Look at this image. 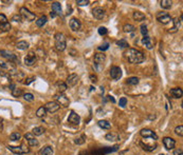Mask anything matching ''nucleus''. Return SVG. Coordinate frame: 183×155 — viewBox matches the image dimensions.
Wrapping results in <instances>:
<instances>
[{
  "label": "nucleus",
  "instance_id": "4468645a",
  "mask_svg": "<svg viewBox=\"0 0 183 155\" xmlns=\"http://www.w3.org/2000/svg\"><path fill=\"white\" fill-rule=\"evenodd\" d=\"M78 76L76 75V74H70V75L67 77V83H66V85H69V87H75V85H77V83H78Z\"/></svg>",
  "mask_w": 183,
  "mask_h": 155
},
{
  "label": "nucleus",
  "instance_id": "2f4dec72",
  "mask_svg": "<svg viewBox=\"0 0 183 155\" xmlns=\"http://www.w3.org/2000/svg\"><path fill=\"white\" fill-rule=\"evenodd\" d=\"M46 114H47V111L46 109H45V107H40L37 109L36 111V116L39 117V118H42V117L46 116Z\"/></svg>",
  "mask_w": 183,
  "mask_h": 155
},
{
  "label": "nucleus",
  "instance_id": "a211bd4d",
  "mask_svg": "<svg viewBox=\"0 0 183 155\" xmlns=\"http://www.w3.org/2000/svg\"><path fill=\"white\" fill-rule=\"evenodd\" d=\"M181 21H182V15L180 16V18H175L173 19V29L169 30V32L173 33V32H177V30H179V28L181 27Z\"/></svg>",
  "mask_w": 183,
  "mask_h": 155
},
{
  "label": "nucleus",
  "instance_id": "ddd939ff",
  "mask_svg": "<svg viewBox=\"0 0 183 155\" xmlns=\"http://www.w3.org/2000/svg\"><path fill=\"white\" fill-rule=\"evenodd\" d=\"M92 15H93V17L97 20H102L105 18V11L102 9V7H94L93 10H92Z\"/></svg>",
  "mask_w": 183,
  "mask_h": 155
},
{
  "label": "nucleus",
  "instance_id": "052dcab7",
  "mask_svg": "<svg viewBox=\"0 0 183 155\" xmlns=\"http://www.w3.org/2000/svg\"><path fill=\"white\" fill-rule=\"evenodd\" d=\"M160 155H164V154H160Z\"/></svg>",
  "mask_w": 183,
  "mask_h": 155
},
{
  "label": "nucleus",
  "instance_id": "423d86ee",
  "mask_svg": "<svg viewBox=\"0 0 183 155\" xmlns=\"http://www.w3.org/2000/svg\"><path fill=\"white\" fill-rule=\"evenodd\" d=\"M9 150L12 151L13 153L15 154H18V155H22V154H27V153L30 152V149L27 148L24 145H21L20 147H14V146H9L7 147Z\"/></svg>",
  "mask_w": 183,
  "mask_h": 155
},
{
  "label": "nucleus",
  "instance_id": "0eeeda50",
  "mask_svg": "<svg viewBox=\"0 0 183 155\" xmlns=\"http://www.w3.org/2000/svg\"><path fill=\"white\" fill-rule=\"evenodd\" d=\"M55 99H56V102H58V104L61 106V107H64V108L69 107V104H70V100H69V98H68L66 95L60 94V93H58L57 95H55Z\"/></svg>",
  "mask_w": 183,
  "mask_h": 155
},
{
  "label": "nucleus",
  "instance_id": "a18cd8bd",
  "mask_svg": "<svg viewBox=\"0 0 183 155\" xmlns=\"http://www.w3.org/2000/svg\"><path fill=\"white\" fill-rule=\"evenodd\" d=\"M126 104H127V98H126V97H122L120 99V101H119V106H120L121 108H125Z\"/></svg>",
  "mask_w": 183,
  "mask_h": 155
},
{
  "label": "nucleus",
  "instance_id": "de8ad7c7",
  "mask_svg": "<svg viewBox=\"0 0 183 155\" xmlns=\"http://www.w3.org/2000/svg\"><path fill=\"white\" fill-rule=\"evenodd\" d=\"M100 50V51H106V50H108L109 49V43L108 42H105V43H103L102 46H100L99 48H97Z\"/></svg>",
  "mask_w": 183,
  "mask_h": 155
},
{
  "label": "nucleus",
  "instance_id": "4be33fe9",
  "mask_svg": "<svg viewBox=\"0 0 183 155\" xmlns=\"http://www.w3.org/2000/svg\"><path fill=\"white\" fill-rule=\"evenodd\" d=\"M105 138L109 141H116L120 139V136H119V134L116 133V132H110V133L106 134Z\"/></svg>",
  "mask_w": 183,
  "mask_h": 155
},
{
  "label": "nucleus",
  "instance_id": "bf43d9fd",
  "mask_svg": "<svg viewBox=\"0 0 183 155\" xmlns=\"http://www.w3.org/2000/svg\"><path fill=\"white\" fill-rule=\"evenodd\" d=\"M2 129V119H0V130Z\"/></svg>",
  "mask_w": 183,
  "mask_h": 155
},
{
  "label": "nucleus",
  "instance_id": "20e7f679",
  "mask_svg": "<svg viewBox=\"0 0 183 155\" xmlns=\"http://www.w3.org/2000/svg\"><path fill=\"white\" fill-rule=\"evenodd\" d=\"M20 16H21L22 18H24L27 21H33V20H35V18H36V15L34 14V13H32L31 11H29L27 7H22L21 9H20Z\"/></svg>",
  "mask_w": 183,
  "mask_h": 155
},
{
  "label": "nucleus",
  "instance_id": "864d4df0",
  "mask_svg": "<svg viewBox=\"0 0 183 155\" xmlns=\"http://www.w3.org/2000/svg\"><path fill=\"white\" fill-rule=\"evenodd\" d=\"M33 137H34L33 133H27L26 135H24V138H26L27 141H29V139H31V138H33Z\"/></svg>",
  "mask_w": 183,
  "mask_h": 155
},
{
  "label": "nucleus",
  "instance_id": "09e8293b",
  "mask_svg": "<svg viewBox=\"0 0 183 155\" xmlns=\"http://www.w3.org/2000/svg\"><path fill=\"white\" fill-rule=\"evenodd\" d=\"M7 18L5 15L3 14H0V24H3V23H7Z\"/></svg>",
  "mask_w": 183,
  "mask_h": 155
},
{
  "label": "nucleus",
  "instance_id": "4d7b16f0",
  "mask_svg": "<svg viewBox=\"0 0 183 155\" xmlns=\"http://www.w3.org/2000/svg\"><path fill=\"white\" fill-rule=\"evenodd\" d=\"M80 155H92L90 152H88V151H83V152H81Z\"/></svg>",
  "mask_w": 183,
  "mask_h": 155
},
{
  "label": "nucleus",
  "instance_id": "ea45409f",
  "mask_svg": "<svg viewBox=\"0 0 183 155\" xmlns=\"http://www.w3.org/2000/svg\"><path fill=\"white\" fill-rule=\"evenodd\" d=\"M175 133H176L178 136H180V137H182L183 136V126L182 125L176 127V129H175Z\"/></svg>",
  "mask_w": 183,
  "mask_h": 155
},
{
  "label": "nucleus",
  "instance_id": "7ed1b4c3",
  "mask_svg": "<svg viewBox=\"0 0 183 155\" xmlns=\"http://www.w3.org/2000/svg\"><path fill=\"white\" fill-rule=\"evenodd\" d=\"M157 20L162 24H167L173 20V18L171 17V15L166 12H159L157 13Z\"/></svg>",
  "mask_w": 183,
  "mask_h": 155
},
{
  "label": "nucleus",
  "instance_id": "aec40b11",
  "mask_svg": "<svg viewBox=\"0 0 183 155\" xmlns=\"http://www.w3.org/2000/svg\"><path fill=\"white\" fill-rule=\"evenodd\" d=\"M140 145L145 151H148V152H152V151H154L157 149V143H154H154L149 145V143H144L143 141H141Z\"/></svg>",
  "mask_w": 183,
  "mask_h": 155
},
{
  "label": "nucleus",
  "instance_id": "72a5a7b5",
  "mask_svg": "<svg viewBox=\"0 0 183 155\" xmlns=\"http://www.w3.org/2000/svg\"><path fill=\"white\" fill-rule=\"evenodd\" d=\"M123 30H124V32H125V33H130V32L135 31V25H132V24L127 23V24H125V25L123 27Z\"/></svg>",
  "mask_w": 183,
  "mask_h": 155
},
{
  "label": "nucleus",
  "instance_id": "f704fd0d",
  "mask_svg": "<svg viewBox=\"0 0 183 155\" xmlns=\"http://www.w3.org/2000/svg\"><path fill=\"white\" fill-rule=\"evenodd\" d=\"M11 29H12V25H11L9 22L3 23V24H0V31L1 32H9Z\"/></svg>",
  "mask_w": 183,
  "mask_h": 155
},
{
  "label": "nucleus",
  "instance_id": "a878e982",
  "mask_svg": "<svg viewBox=\"0 0 183 155\" xmlns=\"http://www.w3.org/2000/svg\"><path fill=\"white\" fill-rule=\"evenodd\" d=\"M97 125H99L100 128L105 129V130H109V129L111 128L110 122H109V121H107V120H100L99 122H97Z\"/></svg>",
  "mask_w": 183,
  "mask_h": 155
},
{
  "label": "nucleus",
  "instance_id": "cd10ccee",
  "mask_svg": "<svg viewBox=\"0 0 183 155\" xmlns=\"http://www.w3.org/2000/svg\"><path fill=\"white\" fill-rule=\"evenodd\" d=\"M47 21H48V18H47V16H41L40 18H38V19H37L36 25L38 28H41V27H43V25L47 23Z\"/></svg>",
  "mask_w": 183,
  "mask_h": 155
},
{
  "label": "nucleus",
  "instance_id": "bb28decb",
  "mask_svg": "<svg viewBox=\"0 0 183 155\" xmlns=\"http://www.w3.org/2000/svg\"><path fill=\"white\" fill-rule=\"evenodd\" d=\"M133 19H135V21H139V22L143 21V20L145 19V15L141 12H135L133 13Z\"/></svg>",
  "mask_w": 183,
  "mask_h": 155
},
{
  "label": "nucleus",
  "instance_id": "6e6552de",
  "mask_svg": "<svg viewBox=\"0 0 183 155\" xmlns=\"http://www.w3.org/2000/svg\"><path fill=\"white\" fill-rule=\"evenodd\" d=\"M140 134L144 138H152L154 141L158 139V135L156 134V132L150 130V129H142L140 131Z\"/></svg>",
  "mask_w": 183,
  "mask_h": 155
},
{
  "label": "nucleus",
  "instance_id": "8fccbe9b",
  "mask_svg": "<svg viewBox=\"0 0 183 155\" xmlns=\"http://www.w3.org/2000/svg\"><path fill=\"white\" fill-rule=\"evenodd\" d=\"M12 20L13 21H16V22H21L22 17L20 16V15H14V16L12 17Z\"/></svg>",
  "mask_w": 183,
  "mask_h": 155
},
{
  "label": "nucleus",
  "instance_id": "412c9836",
  "mask_svg": "<svg viewBox=\"0 0 183 155\" xmlns=\"http://www.w3.org/2000/svg\"><path fill=\"white\" fill-rule=\"evenodd\" d=\"M39 155H53V149L50 146H47V147H43L42 149H40L38 152Z\"/></svg>",
  "mask_w": 183,
  "mask_h": 155
},
{
  "label": "nucleus",
  "instance_id": "f03ea898",
  "mask_svg": "<svg viewBox=\"0 0 183 155\" xmlns=\"http://www.w3.org/2000/svg\"><path fill=\"white\" fill-rule=\"evenodd\" d=\"M55 49L58 52H63L66 50L67 46V41H66V37L63 33H56L55 36Z\"/></svg>",
  "mask_w": 183,
  "mask_h": 155
},
{
  "label": "nucleus",
  "instance_id": "f8f14e48",
  "mask_svg": "<svg viewBox=\"0 0 183 155\" xmlns=\"http://www.w3.org/2000/svg\"><path fill=\"white\" fill-rule=\"evenodd\" d=\"M81 121V116L78 114H76L74 111H71L70 115L68 117V122L71 125H74V126H77V125L80 124Z\"/></svg>",
  "mask_w": 183,
  "mask_h": 155
},
{
  "label": "nucleus",
  "instance_id": "3c124183",
  "mask_svg": "<svg viewBox=\"0 0 183 155\" xmlns=\"http://www.w3.org/2000/svg\"><path fill=\"white\" fill-rule=\"evenodd\" d=\"M34 80H35V77H29V78H27V79H26V81H24V85H29L30 83H32L34 81Z\"/></svg>",
  "mask_w": 183,
  "mask_h": 155
},
{
  "label": "nucleus",
  "instance_id": "c03bdc74",
  "mask_svg": "<svg viewBox=\"0 0 183 155\" xmlns=\"http://www.w3.org/2000/svg\"><path fill=\"white\" fill-rule=\"evenodd\" d=\"M140 29H141V34L143 35V37L148 35V30H147V27L145 25V24H142Z\"/></svg>",
  "mask_w": 183,
  "mask_h": 155
},
{
  "label": "nucleus",
  "instance_id": "6e6d98bb",
  "mask_svg": "<svg viewBox=\"0 0 183 155\" xmlns=\"http://www.w3.org/2000/svg\"><path fill=\"white\" fill-rule=\"evenodd\" d=\"M107 99H108L109 101L113 102V104H114V102H116V99H114V98H113L112 96H110V95H108V96H107Z\"/></svg>",
  "mask_w": 183,
  "mask_h": 155
},
{
  "label": "nucleus",
  "instance_id": "f3484780",
  "mask_svg": "<svg viewBox=\"0 0 183 155\" xmlns=\"http://www.w3.org/2000/svg\"><path fill=\"white\" fill-rule=\"evenodd\" d=\"M36 61V54H34L33 52H30L27 55V57L24 58V63L26 66H33Z\"/></svg>",
  "mask_w": 183,
  "mask_h": 155
},
{
  "label": "nucleus",
  "instance_id": "58836bf2",
  "mask_svg": "<svg viewBox=\"0 0 183 155\" xmlns=\"http://www.w3.org/2000/svg\"><path fill=\"white\" fill-rule=\"evenodd\" d=\"M116 44H118L119 46H121V48H128V46H129V44H128V42L126 41L125 39H121V40L116 41Z\"/></svg>",
  "mask_w": 183,
  "mask_h": 155
},
{
  "label": "nucleus",
  "instance_id": "f257e3e1",
  "mask_svg": "<svg viewBox=\"0 0 183 155\" xmlns=\"http://www.w3.org/2000/svg\"><path fill=\"white\" fill-rule=\"evenodd\" d=\"M125 57L130 63H133V64H139L145 60L144 54L133 48H128V50L125 52Z\"/></svg>",
  "mask_w": 183,
  "mask_h": 155
},
{
  "label": "nucleus",
  "instance_id": "a19ab883",
  "mask_svg": "<svg viewBox=\"0 0 183 155\" xmlns=\"http://www.w3.org/2000/svg\"><path fill=\"white\" fill-rule=\"evenodd\" d=\"M23 98H24V100L31 102L34 100V95L31 94V93H26V94H23Z\"/></svg>",
  "mask_w": 183,
  "mask_h": 155
},
{
  "label": "nucleus",
  "instance_id": "c756f323",
  "mask_svg": "<svg viewBox=\"0 0 183 155\" xmlns=\"http://www.w3.org/2000/svg\"><path fill=\"white\" fill-rule=\"evenodd\" d=\"M16 48L18 49V50H21V51H23V50H27V49L29 48V43H28L27 41L22 40V41H19L18 43L16 44Z\"/></svg>",
  "mask_w": 183,
  "mask_h": 155
},
{
  "label": "nucleus",
  "instance_id": "1a4fd4ad",
  "mask_svg": "<svg viewBox=\"0 0 183 155\" xmlns=\"http://www.w3.org/2000/svg\"><path fill=\"white\" fill-rule=\"evenodd\" d=\"M60 108V106L58 104V102L56 101H49L46 104V106H45V109H46L47 112H49V113H55L56 111H58Z\"/></svg>",
  "mask_w": 183,
  "mask_h": 155
},
{
  "label": "nucleus",
  "instance_id": "79ce46f5",
  "mask_svg": "<svg viewBox=\"0 0 183 155\" xmlns=\"http://www.w3.org/2000/svg\"><path fill=\"white\" fill-rule=\"evenodd\" d=\"M85 141H86V136L84 135V134H83L82 136H81V137H78V138H76V139H75V143H76V145H83V143H85Z\"/></svg>",
  "mask_w": 183,
  "mask_h": 155
},
{
  "label": "nucleus",
  "instance_id": "393cba45",
  "mask_svg": "<svg viewBox=\"0 0 183 155\" xmlns=\"http://www.w3.org/2000/svg\"><path fill=\"white\" fill-rule=\"evenodd\" d=\"M160 5H161L162 9L164 10H169L173 5V2H171V0H161L160 1Z\"/></svg>",
  "mask_w": 183,
  "mask_h": 155
},
{
  "label": "nucleus",
  "instance_id": "2eb2a0df",
  "mask_svg": "<svg viewBox=\"0 0 183 155\" xmlns=\"http://www.w3.org/2000/svg\"><path fill=\"white\" fill-rule=\"evenodd\" d=\"M106 60V55L104 53H97L94 54V63L95 66H102Z\"/></svg>",
  "mask_w": 183,
  "mask_h": 155
},
{
  "label": "nucleus",
  "instance_id": "e433bc0d",
  "mask_svg": "<svg viewBox=\"0 0 183 155\" xmlns=\"http://www.w3.org/2000/svg\"><path fill=\"white\" fill-rule=\"evenodd\" d=\"M28 145H29V147H37V146L39 145V143L36 138L33 137V138H31V139L28 141Z\"/></svg>",
  "mask_w": 183,
  "mask_h": 155
},
{
  "label": "nucleus",
  "instance_id": "49530a36",
  "mask_svg": "<svg viewBox=\"0 0 183 155\" xmlns=\"http://www.w3.org/2000/svg\"><path fill=\"white\" fill-rule=\"evenodd\" d=\"M107 33H108V30H107L105 27H100L99 28V34L100 35H102V36H105Z\"/></svg>",
  "mask_w": 183,
  "mask_h": 155
},
{
  "label": "nucleus",
  "instance_id": "dca6fc26",
  "mask_svg": "<svg viewBox=\"0 0 183 155\" xmlns=\"http://www.w3.org/2000/svg\"><path fill=\"white\" fill-rule=\"evenodd\" d=\"M69 25H70V29L74 32L80 31L81 28H82V23H81V21L77 19V18H72V19L70 20Z\"/></svg>",
  "mask_w": 183,
  "mask_h": 155
},
{
  "label": "nucleus",
  "instance_id": "7c9ffc66",
  "mask_svg": "<svg viewBox=\"0 0 183 155\" xmlns=\"http://www.w3.org/2000/svg\"><path fill=\"white\" fill-rule=\"evenodd\" d=\"M67 89H68V85H66L65 83H57V91H58V93H60V94H64Z\"/></svg>",
  "mask_w": 183,
  "mask_h": 155
},
{
  "label": "nucleus",
  "instance_id": "9d476101",
  "mask_svg": "<svg viewBox=\"0 0 183 155\" xmlns=\"http://www.w3.org/2000/svg\"><path fill=\"white\" fill-rule=\"evenodd\" d=\"M110 77L112 78L113 80H119L121 77H122V70H121L119 67L113 66L111 67L110 69Z\"/></svg>",
  "mask_w": 183,
  "mask_h": 155
},
{
  "label": "nucleus",
  "instance_id": "5fc2aeb1",
  "mask_svg": "<svg viewBox=\"0 0 183 155\" xmlns=\"http://www.w3.org/2000/svg\"><path fill=\"white\" fill-rule=\"evenodd\" d=\"M90 80H91V83H95L97 81V77L95 75H90Z\"/></svg>",
  "mask_w": 183,
  "mask_h": 155
},
{
  "label": "nucleus",
  "instance_id": "37998d69",
  "mask_svg": "<svg viewBox=\"0 0 183 155\" xmlns=\"http://www.w3.org/2000/svg\"><path fill=\"white\" fill-rule=\"evenodd\" d=\"M76 4L78 7H86V5L89 4V0H77Z\"/></svg>",
  "mask_w": 183,
  "mask_h": 155
},
{
  "label": "nucleus",
  "instance_id": "c9c22d12",
  "mask_svg": "<svg viewBox=\"0 0 183 155\" xmlns=\"http://www.w3.org/2000/svg\"><path fill=\"white\" fill-rule=\"evenodd\" d=\"M20 137H21V135H20V133H18V132H14V133H12L10 135V139L12 141H19Z\"/></svg>",
  "mask_w": 183,
  "mask_h": 155
},
{
  "label": "nucleus",
  "instance_id": "5701e85b",
  "mask_svg": "<svg viewBox=\"0 0 183 155\" xmlns=\"http://www.w3.org/2000/svg\"><path fill=\"white\" fill-rule=\"evenodd\" d=\"M142 43L144 44L145 46H146V49H148V50H152V39H150V37L147 35V36H144L142 38Z\"/></svg>",
  "mask_w": 183,
  "mask_h": 155
},
{
  "label": "nucleus",
  "instance_id": "b1692460",
  "mask_svg": "<svg viewBox=\"0 0 183 155\" xmlns=\"http://www.w3.org/2000/svg\"><path fill=\"white\" fill-rule=\"evenodd\" d=\"M52 12H54L56 15H61V5L59 2L55 1L52 3Z\"/></svg>",
  "mask_w": 183,
  "mask_h": 155
},
{
  "label": "nucleus",
  "instance_id": "9b49d317",
  "mask_svg": "<svg viewBox=\"0 0 183 155\" xmlns=\"http://www.w3.org/2000/svg\"><path fill=\"white\" fill-rule=\"evenodd\" d=\"M163 145L166 150L171 151V150H173V149H175V147H176V141L173 139L171 137H164Z\"/></svg>",
  "mask_w": 183,
  "mask_h": 155
},
{
  "label": "nucleus",
  "instance_id": "473e14b6",
  "mask_svg": "<svg viewBox=\"0 0 183 155\" xmlns=\"http://www.w3.org/2000/svg\"><path fill=\"white\" fill-rule=\"evenodd\" d=\"M126 83L129 85H137L139 83V78L138 77H130L126 80Z\"/></svg>",
  "mask_w": 183,
  "mask_h": 155
},
{
  "label": "nucleus",
  "instance_id": "603ef678",
  "mask_svg": "<svg viewBox=\"0 0 183 155\" xmlns=\"http://www.w3.org/2000/svg\"><path fill=\"white\" fill-rule=\"evenodd\" d=\"M173 155H183L182 154V149H181V148L176 149V150L173 151Z\"/></svg>",
  "mask_w": 183,
  "mask_h": 155
},
{
  "label": "nucleus",
  "instance_id": "c85d7f7f",
  "mask_svg": "<svg viewBox=\"0 0 183 155\" xmlns=\"http://www.w3.org/2000/svg\"><path fill=\"white\" fill-rule=\"evenodd\" d=\"M32 133H33V135H35V136H40L45 133V129H43L42 127H36V128L33 129Z\"/></svg>",
  "mask_w": 183,
  "mask_h": 155
},
{
  "label": "nucleus",
  "instance_id": "6ab92c4d",
  "mask_svg": "<svg viewBox=\"0 0 183 155\" xmlns=\"http://www.w3.org/2000/svg\"><path fill=\"white\" fill-rule=\"evenodd\" d=\"M182 89L181 88H173V89L171 90V95L173 97V98H181L182 97Z\"/></svg>",
  "mask_w": 183,
  "mask_h": 155
},
{
  "label": "nucleus",
  "instance_id": "4c0bfd02",
  "mask_svg": "<svg viewBox=\"0 0 183 155\" xmlns=\"http://www.w3.org/2000/svg\"><path fill=\"white\" fill-rule=\"evenodd\" d=\"M12 95L14 97H19L22 95V90L18 89V88H15L14 90H12Z\"/></svg>",
  "mask_w": 183,
  "mask_h": 155
},
{
  "label": "nucleus",
  "instance_id": "13d9d810",
  "mask_svg": "<svg viewBox=\"0 0 183 155\" xmlns=\"http://www.w3.org/2000/svg\"><path fill=\"white\" fill-rule=\"evenodd\" d=\"M50 16H51L52 18H54V17H56V14H55L54 12H51V13H50Z\"/></svg>",
  "mask_w": 183,
  "mask_h": 155
},
{
  "label": "nucleus",
  "instance_id": "39448f33",
  "mask_svg": "<svg viewBox=\"0 0 183 155\" xmlns=\"http://www.w3.org/2000/svg\"><path fill=\"white\" fill-rule=\"evenodd\" d=\"M0 55L2 56V57H4L5 59H7V60H10L11 62L19 63V58H18L15 54L11 53V52L7 51V50H1V51H0Z\"/></svg>",
  "mask_w": 183,
  "mask_h": 155
}]
</instances>
